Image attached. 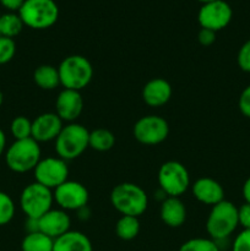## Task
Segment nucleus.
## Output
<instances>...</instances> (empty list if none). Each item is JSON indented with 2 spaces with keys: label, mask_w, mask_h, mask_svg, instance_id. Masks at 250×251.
Instances as JSON below:
<instances>
[{
  "label": "nucleus",
  "mask_w": 250,
  "mask_h": 251,
  "mask_svg": "<svg viewBox=\"0 0 250 251\" xmlns=\"http://www.w3.org/2000/svg\"><path fill=\"white\" fill-rule=\"evenodd\" d=\"M38 226L39 232L55 240L71 230V218L66 211L61 208H51L38 218Z\"/></svg>",
  "instance_id": "obj_15"
},
{
  "label": "nucleus",
  "mask_w": 250,
  "mask_h": 251,
  "mask_svg": "<svg viewBox=\"0 0 250 251\" xmlns=\"http://www.w3.org/2000/svg\"><path fill=\"white\" fill-rule=\"evenodd\" d=\"M178 251H221V249L211 238H191L184 242Z\"/></svg>",
  "instance_id": "obj_25"
},
{
  "label": "nucleus",
  "mask_w": 250,
  "mask_h": 251,
  "mask_svg": "<svg viewBox=\"0 0 250 251\" xmlns=\"http://www.w3.org/2000/svg\"><path fill=\"white\" fill-rule=\"evenodd\" d=\"M16 206L9 194L0 191V227L9 225L15 217Z\"/></svg>",
  "instance_id": "obj_27"
},
{
  "label": "nucleus",
  "mask_w": 250,
  "mask_h": 251,
  "mask_svg": "<svg viewBox=\"0 0 250 251\" xmlns=\"http://www.w3.org/2000/svg\"><path fill=\"white\" fill-rule=\"evenodd\" d=\"M132 134L140 144L145 146H156L166 141L168 137V122L159 115H145L135 123Z\"/></svg>",
  "instance_id": "obj_9"
},
{
  "label": "nucleus",
  "mask_w": 250,
  "mask_h": 251,
  "mask_svg": "<svg viewBox=\"0 0 250 251\" xmlns=\"http://www.w3.org/2000/svg\"><path fill=\"white\" fill-rule=\"evenodd\" d=\"M159 217L162 222L171 228H179L186 221L185 203L180 198H166L161 202Z\"/></svg>",
  "instance_id": "obj_18"
},
{
  "label": "nucleus",
  "mask_w": 250,
  "mask_h": 251,
  "mask_svg": "<svg viewBox=\"0 0 250 251\" xmlns=\"http://www.w3.org/2000/svg\"><path fill=\"white\" fill-rule=\"evenodd\" d=\"M2 103H4V95H2V92L0 91V107H1Z\"/></svg>",
  "instance_id": "obj_38"
},
{
  "label": "nucleus",
  "mask_w": 250,
  "mask_h": 251,
  "mask_svg": "<svg viewBox=\"0 0 250 251\" xmlns=\"http://www.w3.org/2000/svg\"><path fill=\"white\" fill-rule=\"evenodd\" d=\"M198 41L201 46H211V44L215 43L216 41V32L207 28H201L198 33Z\"/></svg>",
  "instance_id": "obj_33"
},
{
  "label": "nucleus",
  "mask_w": 250,
  "mask_h": 251,
  "mask_svg": "<svg viewBox=\"0 0 250 251\" xmlns=\"http://www.w3.org/2000/svg\"><path fill=\"white\" fill-rule=\"evenodd\" d=\"M193 195L199 202L203 205L215 206L225 200V189L217 180L208 176H202L194 181L191 185Z\"/></svg>",
  "instance_id": "obj_16"
},
{
  "label": "nucleus",
  "mask_w": 250,
  "mask_h": 251,
  "mask_svg": "<svg viewBox=\"0 0 250 251\" xmlns=\"http://www.w3.org/2000/svg\"><path fill=\"white\" fill-rule=\"evenodd\" d=\"M24 21L20 17L19 12H6L0 16V36L12 38L19 36L24 28Z\"/></svg>",
  "instance_id": "obj_24"
},
{
  "label": "nucleus",
  "mask_w": 250,
  "mask_h": 251,
  "mask_svg": "<svg viewBox=\"0 0 250 251\" xmlns=\"http://www.w3.org/2000/svg\"><path fill=\"white\" fill-rule=\"evenodd\" d=\"M60 86L68 90L80 91L90 85L93 77V66L86 56L74 54L61 60L58 66Z\"/></svg>",
  "instance_id": "obj_4"
},
{
  "label": "nucleus",
  "mask_w": 250,
  "mask_h": 251,
  "mask_svg": "<svg viewBox=\"0 0 250 251\" xmlns=\"http://www.w3.org/2000/svg\"><path fill=\"white\" fill-rule=\"evenodd\" d=\"M238 222L243 229H250V203L244 202L238 207Z\"/></svg>",
  "instance_id": "obj_32"
},
{
  "label": "nucleus",
  "mask_w": 250,
  "mask_h": 251,
  "mask_svg": "<svg viewBox=\"0 0 250 251\" xmlns=\"http://www.w3.org/2000/svg\"><path fill=\"white\" fill-rule=\"evenodd\" d=\"M237 63L240 70L250 74V38L240 47L237 55Z\"/></svg>",
  "instance_id": "obj_30"
},
{
  "label": "nucleus",
  "mask_w": 250,
  "mask_h": 251,
  "mask_svg": "<svg viewBox=\"0 0 250 251\" xmlns=\"http://www.w3.org/2000/svg\"><path fill=\"white\" fill-rule=\"evenodd\" d=\"M10 132L15 140H24L32 137V122L24 115L14 118L10 124Z\"/></svg>",
  "instance_id": "obj_26"
},
{
  "label": "nucleus",
  "mask_w": 250,
  "mask_h": 251,
  "mask_svg": "<svg viewBox=\"0 0 250 251\" xmlns=\"http://www.w3.org/2000/svg\"><path fill=\"white\" fill-rule=\"evenodd\" d=\"M232 251H250V229H242L233 239Z\"/></svg>",
  "instance_id": "obj_29"
},
{
  "label": "nucleus",
  "mask_w": 250,
  "mask_h": 251,
  "mask_svg": "<svg viewBox=\"0 0 250 251\" xmlns=\"http://www.w3.org/2000/svg\"><path fill=\"white\" fill-rule=\"evenodd\" d=\"M171 83L161 77L150 80L142 88V100L147 105L152 108L163 107L172 98Z\"/></svg>",
  "instance_id": "obj_17"
},
{
  "label": "nucleus",
  "mask_w": 250,
  "mask_h": 251,
  "mask_svg": "<svg viewBox=\"0 0 250 251\" xmlns=\"http://www.w3.org/2000/svg\"><path fill=\"white\" fill-rule=\"evenodd\" d=\"M41 159V146L32 137L15 140L5 151V162L7 168L15 173L22 174L33 171Z\"/></svg>",
  "instance_id": "obj_3"
},
{
  "label": "nucleus",
  "mask_w": 250,
  "mask_h": 251,
  "mask_svg": "<svg viewBox=\"0 0 250 251\" xmlns=\"http://www.w3.org/2000/svg\"><path fill=\"white\" fill-rule=\"evenodd\" d=\"M33 174L37 183L54 190L69 180L68 162L60 157L42 158L33 169Z\"/></svg>",
  "instance_id": "obj_10"
},
{
  "label": "nucleus",
  "mask_w": 250,
  "mask_h": 251,
  "mask_svg": "<svg viewBox=\"0 0 250 251\" xmlns=\"http://www.w3.org/2000/svg\"><path fill=\"white\" fill-rule=\"evenodd\" d=\"M238 207L228 200H223L211 207L206 220V232L215 242L228 240L237 230Z\"/></svg>",
  "instance_id": "obj_2"
},
{
  "label": "nucleus",
  "mask_w": 250,
  "mask_h": 251,
  "mask_svg": "<svg viewBox=\"0 0 250 251\" xmlns=\"http://www.w3.org/2000/svg\"><path fill=\"white\" fill-rule=\"evenodd\" d=\"M33 81L41 90L53 91L60 86L58 68L49 64L39 65L33 73Z\"/></svg>",
  "instance_id": "obj_20"
},
{
  "label": "nucleus",
  "mask_w": 250,
  "mask_h": 251,
  "mask_svg": "<svg viewBox=\"0 0 250 251\" xmlns=\"http://www.w3.org/2000/svg\"><path fill=\"white\" fill-rule=\"evenodd\" d=\"M233 10L225 0L205 2L198 12V21L201 28H207L213 32L221 31L230 24Z\"/></svg>",
  "instance_id": "obj_11"
},
{
  "label": "nucleus",
  "mask_w": 250,
  "mask_h": 251,
  "mask_svg": "<svg viewBox=\"0 0 250 251\" xmlns=\"http://www.w3.org/2000/svg\"><path fill=\"white\" fill-rule=\"evenodd\" d=\"M54 202L64 211H78L86 207L90 194L83 184L75 180H66L53 190Z\"/></svg>",
  "instance_id": "obj_12"
},
{
  "label": "nucleus",
  "mask_w": 250,
  "mask_h": 251,
  "mask_svg": "<svg viewBox=\"0 0 250 251\" xmlns=\"http://www.w3.org/2000/svg\"><path fill=\"white\" fill-rule=\"evenodd\" d=\"M90 131L78 123H69L64 125L60 134L54 141L58 157L64 161L78 158L88 149Z\"/></svg>",
  "instance_id": "obj_5"
},
{
  "label": "nucleus",
  "mask_w": 250,
  "mask_h": 251,
  "mask_svg": "<svg viewBox=\"0 0 250 251\" xmlns=\"http://www.w3.org/2000/svg\"><path fill=\"white\" fill-rule=\"evenodd\" d=\"M140 233V221L132 216H122L115 225V234L124 242L135 239Z\"/></svg>",
  "instance_id": "obj_23"
},
{
  "label": "nucleus",
  "mask_w": 250,
  "mask_h": 251,
  "mask_svg": "<svg viewBox=\"0 0 250 251\" xmlns=\"http://www.w3.org/2000/svg\"><path fill=\"white\" fill-rule=\"evenodd\" d=\"M53 190L37 181L28 184L20 195V207L29 218H41L53 208Z\"/></svg>",
  "instance_id": "obj_8"
},
{
  "label": "nucleus",
  "mask_w": 250,
  "mask_h": 251,
  "mask_svg": "<svg viewBox=\"0 0 250 251\" xmlns=\"http://www.w3.org/2000/svg\"><path fill=\"white\" fill-rule=\"evenodd\" d=\"M238 108L244 117L250 119V85L242 91L238 100Z\"/></svg>",
  "instance_id": "obj_31"
},
{
  "label": "nucleus",
  "mask_w": 250,
  "mask_h": 251,
  "mask_svg": "<svg viewBox=\"0 0 250 251\" xmlns=\"http://www.w3.org/2000/svg\"><path fill=\"white\" fill-rule=\"evenodd\" d=\"M242 193L245 202L250 203V176L244 181V184H243Z\"/></svg>",
  "instance_id": "obj_36"
},
{
  "label": "nucleus",
  "mask_w": 250,
  "mask_h": 251,
  "mask_svg": "<svg viewBox=\"0 0 250 251\" xmlns=\"http://www.w3.org/2000/svg\"><path fill=\"white\" fill-rule=\"evenodd\" d=\"M16 54V43L12 38L0 36V65L10 63Z\"/></svg>",
  "instance_id": "obj_28"
},
{
  "label": "nucleus",
  "mask_w": 250,
  "mask_h": 251,
  "mask_svg": "<svg viewBox=\"0 0 250 251\" xmlns=\"http://www.w3.org/2000/svg\"><path fill=\"white\" fill-rule=\"evenodd\" d=\"M199 1H201L202 4H205V2H210V1H215V0H199Z\"/></svg>",
  "instance_id": "obj_39"
},
{
  "label": "nucleus",
  "mask_w": 250,
  "mask_h": 251,
  "mask_svg": "<svg viewBox=\"0 0 250 251\" xmlns=\"http://www.w3.org/2000/svg\"><path fill=\"white\" fill-rule=\"evenodd\" d=\"M115 145V136L110 130L104 127H98V129L90 131L88 137V147L98 152H107L112 150Z\"/></svg>",
  "instance_id": "obj_21"
},
{
  "label": "nucleus",
  "mask_w": 250,
  "mask_h": 251,
  "mask_svg": "<svg viewBox=\"0 0 250 251\" xmlns=\"http://www.w3.org/2000/svg\"><path fill=\"white\" fill-rule=\"evenodd\" d=\"M5 151H6V135L2 129H0V157L5 153Z\"/></svg>",
  "instance_id": "obj_37"
},
{
  "label": "nucleus",
  "mask_w": 250,
  "mask_h": 251,
  "mask_svg": "<svg viewBox=\"0 0 250 251\" xmlns=\"http://www.w3.org/2000/svg\"><path fill=\"white\" fill-rule=\"evenodd\" d=\"M26 222H25V228H26L27 233H34L39 232V226H38V220L37 218H29L26 217Z\"/></svg>",
  "instance_id": "obj_35"
},
{
  "label": "nucleus",
  "mask_w": 250,
  "mask_h": 251,
  "mask_svg": "<svg viewBox=\"0 0 250 251\" xmlns=\"http://www.w3.org/2000/svg\"><path fill=\"white\" fill-rule=\"evenodd\" d=\"M24 2L25 0H0V4L11 12L19 11Z\"/></svg>",
  "instance_id": "obj_34"
},
{
  "label": "nucleus",
  "mask_w": 250,
  "mask_h": 251,
  "mask_svg": "<svg viewBox=\"0 0 250 251\" xmlns=\"http://www.w3.org/2000/svg\"><path fill=\"white\" fill-rule=\"evenodd\" d=\"M83 110L80 91L63 88L55 100V113L64 123H76Z\"/></svg>",
  "instance_id": "obj_13"
},
{
  "label": "nucleus",
  "mask_w": 250,
  "mask_h": 251,
  "mask_svg": "<svg viewBox=\"0 0 250 251\" xmlns=\"http://www.w3.org/2000/svg\"><path fill=\"white\" fill-rule=\"evenodd\" d=\"M63 127L64 122L55 112L43 113L32 120V139L38 144L55 141Z\"/></svg>",
  "instance_id": "obj_14"
},
{
  "label": "nucleus",
  "mask_w": 250,
  "mask_h": 251,
  "mask_svg": "<svg viewBox=\"0 0 250 251\" xmlns=\"http://www.w3.org/2000/svg\"><path fill=\"white\" fill-rule=\"evenodd\" d=\"M110 203L122 216L139 218L149 207V196L140 185L125 181L113 188Z\"/></svg>",
  "instance_id": "obj_1"
},
{
  "label": "nucleus",
  "mask_w": 250,
  "mask_h": 251,
  "mask_svg": "<svg viewBox=\"0 0 250 251\" xmlns=\"http://www.w3.org/2000/svg\"><path fill=\"white\" fill-rule=\"evenodd\" d=\"M159 189L169 198H180L190 188V174L183 163L178 161H167L159 167Z\"/></svg>",
  "instance_id": "obj_7"
},
{
  "label": "nucleus",
  "mask_w": 250,
  "mask_h": 251,
  "mask_svg": "<svg viewBox=\"0 0 250 251\" xmlns=\"http://www.w3.org/2000/svg\"><path fill=\"white\" fill-rule=\"evenodd\" d=\"M17 12L25 26L33 29L49 28L59 19V7L54 0H25Z\"/></svg>",
  "instance_id": "obj_6"
},
{
  "label": "nucleus",
  "mask_w": 250,
  "mask_h": 251,
  "mask_svg": "<svg viewBox=\"0 0 250 251\" xmlns=\"http://www.w3.org/2000/svg\"><path fill=\"white\" fill-rule=\"evenodd\" d=\"M53 251H93L90 238L78 230H69L54 240Z\"/></svg>",
  "instance_id": "obj_19"
},
{
  "label": "nucleus",
  "mask_w": 250,
  "mask_h": 251,
  "mask_svg": "<svg viewBox=\"0 0 250 251\" xmlns=\"http://www.w3.org/2000/svg\"><path fill=\"white\" fill-rule=\"evenodd\" d=\"M54 239L42 232L27 233L21 243L22 251H53Z\"/></svg>",
  "instance_id": "obj_22"
}]
</instances>
